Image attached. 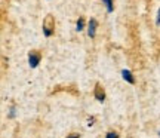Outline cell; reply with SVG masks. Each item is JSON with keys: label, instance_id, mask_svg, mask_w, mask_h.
I'll return each mask as SVG.
<instances>
[{"label": "cell", "instance_id": "1", "mask_svg": "<svg viewBox=\"0 0 160 138\" xmlns=\"http://www.w3.org/2000/svg\"><path fill=\"white\" fill-rule=\"evenodd\" d=\"M42 28H43V34H45V37H51V36L53 34V31H55V21H53L52 15H48V17H46V19L43 21Z\"/></svg>", "mask_w": 160, "mask_h": 138}, {"label": "cell", "instance_id": "2", "mask_svg": "<svg viewBox=\"0 0 160 138\" xmlns=\"http://www.w3.org/2000/svg\"><path fill=\"white\" fill-rule=\"evenodd\" d=\"M40 61H42V54L39 51H30L28 52V65L31 69H37Z\"/></svg>", "mask_w": 160, "mask_h": 138}, {"label": "cell", "instance_id": "3", "mask_svg": "<svg viewBox=\"0 0 160 138\" xmlns=\"http://www.w3.org/2000/svg\"><path fill=\"white\" fill-rule=\"evenodd\" d=\"M93 97L98 103H104L105 101V91L104 88L101 86V83H95V88H93Z\"/></svg>", "mask_w": 160, "mask_h": 138}, {"label": "cell", "instance_id": "4", "mask_svg": "<svg viewBox=\"0 0 160 138\" xmlns=\"http://www.w3.org/2000/svg\"><path fill=\"white\" fill-rule=\"evenodd\" d=\"M97 28H98V21L95 18H91L89 23H88V36L91 39H93L97 36Z\"/></svg>", "mask_w": 160, "mask_h": 138}, {"label": "cell", "instance_id": "5", "mask_svg": "<svg viewBox=\"0 0 160 138\" xmlns=\"http://www.w3.org/2000/svg\"><path fill=\"white\" fill-rule=\"evenodd\" d=\"M122 77H123V80L128 82L129 85H135V77H133V73H132L131 70H128V69L122 70Z\"/></svg>", "mask_w": 160, "mask_h": 138}, {"label": "cell", "instance_id": "6", "mask_svg": "<svg viewBox=\"0 0 160 138\" xmlns=\"http://www.w3.org/2000/svg\"><path fill=\"white\" fill-rule=\"evenodd\" d=\"M102 3L105 5V8H107V12H108V13H111V12L114 11V5H113V0H102Z\"/></svg>", "mask_w": 160, "mask_h": 138}, {"label": "cell", "instance_id": "7", "mask_svg": "<svg viewBox=\"0 0 160 138\" xmlns=\"http://www.w3.org/2000/svg\"><path fill=\"white\" fill-rule=\"evenodd\" d=\"M83 28H85V19H83V18H79L77 23H76V30H77V31H82Z\"/></svg>", "mask_w": 160, "mask_h": 138}, {"label": "cell", "instance_id": "8", "mask_svg": "<svg viewBox=\"0 0 160 138\" xmlns=\"http://www.w3.org/2000/svg\"><path fill=\"white\" fill-rule=\"evenodd\" d=\"M104 138H119V132L117 131H108Z\"/></svg>", "mask_w": 160, "mask_h": 138}, {"label": "cell", "instance_id": "9", "mask_svg": "<svg viewBox=\"0 0 160 138\" xmlns=\"http://www.w3.org/2000/svg\"><path fill=\"white\" fill-rule=\"evenodd\" d=\"M17 116V105H11V110H9V117L13 119Z\"/></svg>", "mask_w": 160, "mask_h": 138}, {"label": "cell", "instance_id": "10", "mask_svg": "<svg viewBox=\"0 0 160 138\" xmlns=\"http://www.w3.org/2000/svg\"><path fill=\"white\" fill-rule=\"evenodd\" d=\"M93 123H95V117H93V116H91V117H88V123H86V125H88V126L91 128V126H93Z\"/></svg>", "mask_w": 160, "mask_h": 138}, {"label": "cell", "instance_id": "11", "mask_svg": "<svg viewBox=\"0 0 160 138\" xmlns=\"http://www.w3.org/2000/svg\"><path fill=\"white\" fill-rule=\"evenodd\" d=\"M156 25H160V8L157 11V17H156Z\"/></svg>", "mask_w": 160, "mask_h": 138}, {"label": "cell", "instance_id": "12", "mask_svg": "<svg viewBox=\"0 0 160 138\" xmlns=\"http://www.w3.org/2000/svg\"><path fill=\"white\" fill-rule=\"evenodd\" d=\"M67 138H80V134L73 132V134H70V135H67Z\"/></svg>", "mask_w": 160, "mask_h": 138}, {"label": "cell", "instance_id": "13", "mask_svg": "<svg viewBox=\"0 0 160 138\" xmlns=\"http://www.w3.org/2000/svg\"><path fill=\"white\" fill-rule=\"evenodd\" d=\"M159 138H160V132H159Z\"/></svg>", "mask_w": 160, "mask_h": 138}]
</instances>
